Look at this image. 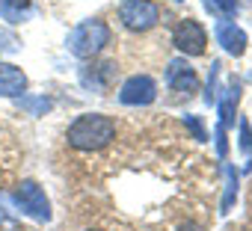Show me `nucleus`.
Returning a JSON list of instances; mask_svg holds the SVG:
<instances>
[{"mask_svg":"<svg viewBox=\"0 0 252 231\" xmlns=\"http://www.w3.org/2000/svg\"><path fill=\"white\" fill-rule=\"evenodd\" d=\"M205 9L217 15L220 21H228L237 15V0H205Z\"/></svg>","mask_w":252,"mask_h":231,"instance_id":"f8f14e48","label":"nucleus"},{"mask_svg":"<svg viewBox=\"0 0 252 231\" xmlns=\"http://www.w3.org/2000/svg\"><path fill=\"white\" fill-rule=\"evenodd\" d=\"M24 89H27V74L12 62H0V95L3 98H21Z\"/></svg>","mask_w":252,"mask_h":231,"instance_id":"9d476101","label":"nucleus"},{"mask_svg":"<svg viewBox=\"0 0 252 231\" xmlns=\"http://www.w3.org/2000/svg\"><path fill=\"white\" fill-rule=\"evenodd\" d=\"M220 62H214L211 65V77H208V92H205V101L208 104H217V80H220Z\"/></svg>","mask_w":252,"mask_h":231,"instance_id":"dca6fc26","label":"nucleus"},{"mask_svg":"<svg viewBox=\"0 0 252 231\" xmlns=\"http://www.w3.org/2000/svg\"><path fill=\"white\" fill-rule=\"evenodd\" d=\"M15 204H18L27 216H33V219H42V222L51 219V202H48L45 190H42L36 181H21V184H18V190H15Z\"/></svg>","mask_w":252,"mask_h":231,"instance_id":"39448f33","label":"nucleus"},{"mask_svg":"<svg viewBox=\"0 0 252 231\" xmlns=\"http://www.w3.org/2000/svg\"><path fill=\"white\" fill-rule=\"evenodd\" d=\"M0 3H6V6H12V9H18V12H30V0H0Z\"/></svg>","mask_w":252,"mask_h":231,"instance_id":"6ab92c4d","label":"nucleus"},{"mask_svg":"<svg viewBox=\"0 0 252 231\" xmlns=\"http://www.w3.org/2000/svg\"><path fill=\"white\" fill-rule=\"evenodd\" d=\"M178 231H202V228H199V225H196V222H187V225H181V228H178Z\"/></svg>","mask_w":252,"mask_h":231,"instance_id":"aec40b11","label":"nucleus"},{"mask_svg":"<svg viewBox=\"0 0 252 231\" xmlns=\"http://www.w3.org/2000/svg\"><path fill=\"white\" fill-rule=\"evenodd\" d=\"M184 125H187V131L193 134V140H199V143L208 140V131H205V125H202L199 116H184Z\"/></svg>","mask_w":252,"mask_h":231,"instance_id":"4468645a","label":"nucleus"},{"mask_svg":"<svg viewBox=\"0 0 252 231\" xmlns=\"http://www.w3.org/2000/svg\"><path fill=\"white\" fill-rule=\"evenodd\" d=\"M110 27H107V21H101V18H86V21H80L71 33H68V39H65V48H68V54H74V57H80V59H95L107 45H110Z\"/></svg>","mask_w":252,"mask_h":231,"instance_id":"f03ea898","label":"nucleus"},{"mask_svg":"<svg viewBox=\"0 0 252 231\" xmlns=\"http://www.w3.org/2000/svg\"><path fill=\"white\" fill-rule=\"evenodd\" d=\"M234 196H237V172H234V166H225V196H222V210L231 207Z\"/></svg>","mask_w":252,"mask_h":231,"instance_id":"ddd939ff","label":"nucleus"},{"mask_svg":"<svg viewBox=\"0 0 252 231\" xmlns=\"http://www.w3.org/2000/svg\"><path fill=\"white\" fill-rule=\"evenodd\" d=\"M249 77H252V74H249Z\"/></svg>","mask_w":252,"mask_h":231,"instance_id":"4be33fe9","label":"nucleus"},{"mask_svg":"<svg viewBox=\"0 0 252 231\" xmlns=\"http://www.w3.org/2000/svg\"><path fill=\"white\" fill-rule=\"evenodd\" d=\"M119 101L125 107H149L158 101V83L149 74H134L122 83L119 89Z\"/></svg>","mask_w":252,"mask_h":231,"instance_id":"423d86ee","label":"nucleus"},{"mask_svg":"<svg viewBox=\"0 0 252 231\" xmlns=\"http://www.w3.org/2000/svg\"><path fill=\"white\" fill-rule=\"evenodd\" d=\"M172 45L184 57H202L208 48V33L196 18H184V21H178L175 33H172Z\"/></svg>","mask_w":252,"mask_h":231,"instance_id":"20e7f679","label":"nucleus"},{"mask_svg":"<svg viewBox=\"0 0 252 231\" xmlns=\"http://www.w3.org/2000/svg\"><path fill=\"white\" fill-rule=\"evenodd\" d=\"M21 107L30 110V113H36V116H42V113L51 110V101H48V98H24V95H21Z\"/></svg>","mask_w":252,"mask_h":231,"instance_id":"2eb2a0df","label":"nucleus"},{"mask_svg":"<svg viewBox=\"0 0 252 231\" xmlns=\"http://www.w3.org/2000/svg\"><path fill=\"white\" fill-rule=\"evenodd\" d=\"M166 86L175 92V95H193V92H199V74H196V68L184 59V57H178V59H172L169 62V68H166Z\"/></svg>","mask_w":252,"mask_h":231,"instance_id":"0eeeda50","label":"nucleus"},{"mask_svg":"<svg viewBox=\"0 0 252 231\" xmlns=\"http://www.w3.org/2000/svg\"><path fill=\"white\" fill-rule=\"evenodd\" d=\"M113 137H116V122L104 113H83L65 131L68 145L77 151H98V148L110 145Z\"/></svg>","mask_w":252,"mask_h":231,"instance_id":"f257e3e1","label":"nucleus"},{"mask_svg":"<svg viewBox=\"0 0 252 231\" xmlns=\"http://www.w3.org/2000/svg\"><path fill=\"white\" fill-rule=\"evenodd\" d=\"M217 154H220V157L228 154V143H225V128H222V125H217Z\"/></svg>","mask_w":252,"mask_h":231,"instance_id":"a211bd4d","label":"nucleus"},{"mask_svg":"<svg viewBox=\"0 0 252 231\" xmlns=\"http://www.w3.org/2000/svg\"><path fill=\"white\" fill-rule=\"evenodd\" d=\"M214 36H217V45L225 54H231V57H243L246 54V33L234 21H220L214 27Z\"/></svg>","mask_w":252,"mask_h":231,"instance_id":"6e6552de","label":"nucleus"},{"mask_svg":"<svg viewBox=\"0 0 252 231\" xmlns=\"http://www.w3.org/2000/svg\"><path fill=\"white\" fill-rule=\"evenodd\" d=\"M89 231H92V228H89Z\"/></svg>","mask_w":252,"mask_h":231,"instance_id":"5701e85b","label":"nucleus"},{"mask_svg":"<svg viewBox=\"0 0 252 231\" xmlns=\"http://www.w3.org/2000/svg\"><path fill=\"white\" fill-rule=\"evenodd\" d=\"M237 101H240V80H231L220 98V125L231 128L234 125V113H237Z\"/></svg>","mask_w":252,"mask_h":231,"instance_id":"9b49d317","label":"nucleus"},{"mask_svg":"<svg viewBox=\"0 0 252 231\" xmlns=\"http://www.w3.org/2000/svg\"><path fill=\"white\" fill-rule=\"evenodd\" d=\"M172 3H181V0H172Z\"/></svg>","mask_w":252,"mask_h":231,"instance_id":"412c9836","label":"nucleus"},{"mask_svg":"<svg viewBox=\"0 0 252 231\" xmlns=\"http://www.w3.org/2000/svg\"><path fill=\"white\" fill-rule=\"evenodd\" d=\"M119 21L131 33H146L160 21V9H158V3H152V0H122Z\"/></svg>","mask_w":252,"mask_h":231,"instance_id":"7ed1b4c3","label":"nucleus"},{"mask_svg":"<svg viewBox=\"0 0 252 231\" xmlns=\"http://www.w3.org/2000/svg\"><path fill=\"white\" fill-rule=\"evenodd\" d=\"M240 151L252 157V128L246 119H240Z\"/></svg>","mask_w":252,"mask_h":231,"instance_id":"f3484780","label":"nucleus"},{"mask_svg":"<svg viewBox=\"0 0 252 231\" xmlns=\"http://www.w3.org/2000/svg\"><path fill=\"white\" fill-rule=\"evenodd\" d=\"M113 80H116V62H98V65H89L80 71V83L98 95H104Z\"/></svg>","mask_w":252,"mask_h":231,"instance_id":"1a4fd4ad","label":"nucleus"}]
</instances>
